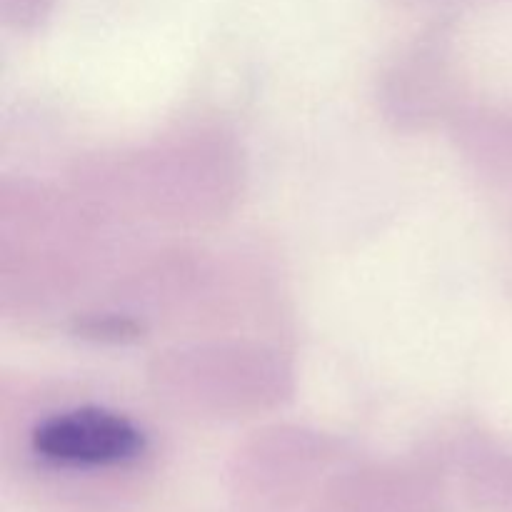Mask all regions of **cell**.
Returning a JSON list of instances; mask_svg holds the SVG:
<instances>
[{
    "label": "cell",
    "instance_id": "1",
    "mask_svg": "<svg viewBox=\"0 0 512 512\" xmlns=\"http://www.w3.org/2000/svg\"><path fill=\"white\" fill-rule=\"evenodd\" d=\"M33 448L63 465H115L143 453V433L130 420L105 410H73L38 425Z\"/></svg>",
    "mask_w": 512,
    "mask_h": 512
}]
</instances>
